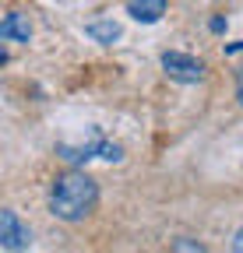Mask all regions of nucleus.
Listing matches in <instances>:
<instances>
[{
	"mask_svg": "<svg viewBox=\"0 0 243 253\" xmlns=\"http://www.w3.org/2000/svg\"><path fill=\"white\" fill-rule=\"evenodd\" d=\"M96 204H99V183L81 169H71L64 176H56L53 186H49V211L60 221L78 225V221H85L96 211Z\"/></svg>",
	"mask_w": 243,
	"mask_h": 253,
	"instance_id": "nucleus-1",
	"label": "nucleus"
},
{
	"mask_svg": "<svg viewBox=\"0 0 243 253\" xmlns=\"http://www.w3.org/2000/svg\"><path fill=\"white\" fill-rule=\"evenodd\" d=\"M56 155L64 158L67 166H85V162H92V158H106V162H120L124 158V148L106 141L96 126L88 130V141L85 144H67V141H60L56 144Z\"/></svg>",
	"mask_w": 243,
	"mask_h": 253,
	"instance_id": "nucleus-2",
	"label": "nucleus"
},
{
	"mask_svg": "<svg viewBox=\"0 0 243 253\" xmlns=\"http://www.w3.org/2000/svg\"><path fill=\"white\" fill-rule=\"evenodd\" d=\"M0 246L11 250V253H18V250H28V246H32V229H28L25 221L11 211V208L0 211Z\"/></svg>",
	"mask_w": 243,
	"mask_h": 253,
	"instance_id": "nucleus-3",
	"label": "nucleus"
},
{
	"mask_svg": "<svg viewBox=\"0 0 243 253\" xmlns=\"http://www.w3.org/2000/svg\"><path fill=\"white\" fill-rule=\"evenodd\" d=\"M162 71H166V78H173L180 84H194L204 78V63L187 53H162Z\"/></svg>",
	"mask_w": 243,
	"mask_h": 253,
	"instance_id": "nucleus-4",
	"label": "nucleus"
},
{
	"mask_svg": "<svg viewBox=\"0 0 243 253\" xmlns=\"http://www.w3.org/2000/svg\"><path fill=\"white\" fill-rule=\"evenodd\" d=\"M0 39L4 42H28L32 39V21H28V14H21V11L4 14V21H0Z\"/></svg>",
	"mask_w": 243,
	"mask_h": 253,
	"instance_id": "nucleus-5",
	"label": "nucleus"
},
{
	"mask_svg": "<svg viewBox=\"0 0 243 253\" xmlns=\"http://www.w3.org/2000/svg\"><path fill=\"white\" fill-rule=\"evenodd\" d=\"M124 4H127V14H131L134 21H141V25H155V21H162L169 0H124Z\"/></svg>",
	"mask_w": 243,
	"mask_h": 253,
	"instance_id": "nucleus-6",
	"label": "nucleus"
},
{
	"mask_svg": "<svg viewBox=\"0 0 243 253\" xmlns=\"http://www.w3.org/2000/svg\"><path fill=\"white\" fill-rule=\"evenodd\" d=\"M85 32H88V39H96V42H102V46H113L120 36H124L120 21H113V18H96V21H88Z\"/></svg>",
	"mask_w": 243,
	"mask_h": 253,
	"instance_id": "nucleus-7",
	"label": "nucleus"
},
{
	"mask_svg": "<svg viewBox=\"0 0 243 253\" xmlns=\"http://www.w3.org/2000/svg\"><path fill=\"white\" fill-rule=\"evenodd\" d=\"M173 250H194V253H204V243H194V239H176Z\"/></svg>",
	"mask_w": 243,
	"mask_h": 253,
	"instance_id": "nucleus-8",
	"label": "nucleus"
},
{
	"mask_svg": "<svg viewBox=\"0 0 243 253\" xmlns=\"http://www.w3.org/2000/svg\"><path fill=\"white\" fill-rule=\"evenodd\" d=\"M236 99H240V106H243V67L236 71Z\"/></svg>",
	"mask_w": 243,
	"mask_h": 253,
	"instance_id": "nucleus-9",
	"label": "nucleus"
},
{
	"mask_svg": "<svg viewBox=\"0 0 243 253\" xmlns=\"http://www.w3.org/2000/svg\"><path fill=\"white\" fill-rule=\"evenodd\" d=\"M233 250H236V253H243V229L233 236Z\"/></svg>",
	"mask_w": 243,
	"mask_h": 253,
	"instance_id": "nucleus-10",
	"label": "nucleus"
},
{
	"mask_svg": "<svg viewBox=\"0 0 243 253\" xmlns=\"http://www.w3.org/2000/svg\"><path fill=\"white\" fill-rule=\"evenodd\" d=\"M236 53H243V42H229L226 46V56H236Z\"/></svg>",
	"mask_w": 243,
	"mask_h": 253,
	"instance_id": "nucleus-11",
	"label": "nucleus"
},
{
	"mask_svg": "<svg viewBox=\"0 0 243 253\" xmlns=\"http://www.w3.org/2000/svg\"><path fill=\"white\" fill-rule=\"evenodd\" d=\"M211 32H226V21L222 18H211Z\"/></svg>",
	"mask_w": 243,
	"mask_h": 253,
	"instance_id": "nucleus-12",
	"label": "nucleus"
}]
</instances>
